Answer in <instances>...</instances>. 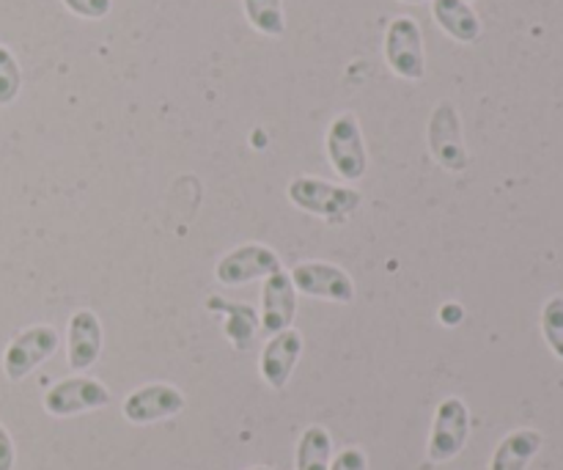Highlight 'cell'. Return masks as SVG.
<instances>
[{"instance_id":"obj_7","label":"cell","mask_w":563,"mask_h":470,"mask_svg":"<svg viewBox=\"0 0 563 470\" xmlns=\"http://www.w3.org/2000/svg\"><path fill=\"white\" fill-rule=\"evenodd\" d=\"M291 284L297 292L308 297L330 303H352L355 300V281L346 270L328 262H302L291 270Z\"/></svg>"},{"instance_id":"obj_9","label":"cell","mask_w":563,"mask_h":470,"mask_svg":"<svg viewBox=\"0 0 563 470\" xmlns=\"http://www.w3.org/2000/svg\"><path fill=\"white\" fill-rule=\"evenodd\" d=\"M185 394L179 389L168 383H152L143 385V389L132 391L130 396L124 400V418L130 424H154V422H165V418H174L185 411Z\"/></svg>"},{"instance_id":"obj_15","label":"cell","mask_w":563,"mask_h":470,"mask_svg":"<svg viewBox=\"0 0 563 470\" xmlns=\"http://www.w3.org/2000/svg\"><path fill=\"white\" fill-rule=\"evenodd\" d=\"M432 17L456 42L473 44L482 36V20H478V14L465 0H434Z\"/></svg>"},{"instance_id":"obj_20","label":"cell","mask_w":563,"mask_h":470,"mask_svg":"<svg viewBox=\"0 0 563 470\" xmlns=\"http://www.w3.org/2000/svg\"><path fill=\"white\" fill-rule=\"evenodd\" d=\"M22 88V72L16 64L14 53L5 44H0V108L14 102L20 97Z\"/></svg>"},{"instance_id":"obj_4","label":"cell","mask_w":563,"mask_h":470,"mask_svg":"<svg viewBox=\"0 0 563 470\" xmlns=\"http://www.w3.org/2000/svg\"><path fill=\"white\" fill-rule=\"evenodd\" d=\"M467 435H471V411L460 396H449L438 405L434 413L432 435H429V460L449 462L465 449Z\"/></svg>"},{"instance_id":"obj_21","label":"cell","mask_w":563,"mask_h":470,"mask_svg":"<svg viewBox=\"0 0 563 470\" xmlns=\"http://www.w3.org/2000/svg\"><path fill=\"white\" fill-rule=\"evenodd\" d=\"M64 6L82 20H102L113 9V0H64Z\"/></svg>"},{"instance_id":"obj_26","label":"cell","mask_w":563,"mask_h":470,"mask_svg":"<svg viewBox=\"0 0 563 470\" xmlns=\"http://www.w3.org/2000/svg\"><path fill=\"white\" fill-rule=\"evenodd\" d=\"M465 3H471V0H465Z\"/></svg>"},{"instance_id":"obj_2","label":"cell","mask_w":563,"mask_h":470,"mask_svg":"<svg viewBox=\"0 0 563 470\" xmlns=\"http://www.w3.org/2000/svg\"><path fill=\"white\" fill-rule=\"evenodd\" d=\"M328 157L335 174L344 176L346 182H357L366 176L368 171V154L366 143H363L361 121L355 113L335 116L333 124L328 130Z\"/></svg>"},{"instance_id":"obj_1","label":"cell","mask_w":563,"mask_h":470,"mask_svg":"<svg viewBox=\"0 0 563 470\" xmlns=\"http://www.w3.org/2000/svg\"><path fill=\"white\" fill-rule=\"evenodd\" d=\"M289 201L302 212L339 223L361 207V193L352 187L313 179V176H297L289 185Z\"/></svg>"},{"instance_id":"obj_22","label":"cell","mask_w":563,"mask_h":470,"mask_svg":"<svg viewBox=\"0 0 563 470\" xmlns=\"http://www.w3.org/2000/svg\"><path fill=\"white\" fill-rule=\"evenodd\" d=\"M330 470H368V460L361 449H344L330 460Z\"/></svg>"},{"instance_id":"obj_25","label":"cell","mask_w":563,"mask_h":470,"mask_svg":"<svg viewBox=\"0 0 563 470\" xmlns=\"http://www.w3.org/2000/svg\"><path fill=\"white\" fill-rule=\"evenodd\" d=\"M251 470H273V468H267V466H258V468H251Z\"/></svg>"},{"instance_id":"obj_13","label":"cell","mask_w":563,"mask_h":470,"mask_svg":"<svg viewBox=\"0 0 563 470\" xmlns=\"http://www.w3.org/2000/svg\"><path fill=\"white\" fill-rule=\"evenodd\" d=\"M302 356V336L297 330H280L267 341L262 352V378L267 380L269 389L280 391L289 383L297 361Z\"/></svg>"},{"instance_id":"obj_24","label":"cell","mask_w":563,"mask_h":470,"mask_svg":"<svg viewBox=\"0 0 563 470\" xmlns=\"http://www.w3.org/2000/svg\"><path fill=\"white\" fill-rule=\"evenodd\" d=\"M401 3H423V0H401Z\"/></svg>"},{"instance_id":"obj_12","label":"cell","mask_w":563,"mask_h":470,"mask_svg":"<svg viewBox=\"0 0 563 470\" xmlns=\"http://www.w3.org/2000/svg\"><path fill=\"white\" fill-rule=\"evenodd\" d=\"M66 358L71 372H86L99 361L102 352V323L93 311L80 308L69 319V341H66Z\"/></svg>"},{"instance_id":"obj_16","label":"cell","mask_w":563,"mask_h":470,"mask_svg":"<svg viewBox=\"0 0 563 470\" xmlns=\"http://www.w3.org/2000/svg\"><path fill=\"white\" fill-rule=\"evenodd\" d=\"M207 308L214 314H229V325H225V336L231 339V345L236 347V350H245V347H251L253 336H256L258 330V314L256 308L247 306V303H229L223 300V297H209L207 300Z\"/></svg>"},{"instance_id":"obj_5","label":"cell","mask_w":563,"mask_h":470,"mask_svg":"<svg viewBox=\"0 0 563 470\" xmlns=\"http://www.w3.org/2000/svg\"><path fill=\"white\" fill-rule=\"evenodd\" d=\"M60 339L58 330L49 328V325H33V328L22 330L9 347H5L3 356V372L11 383H20L25 380L33 369L42 367L47 358L55 356Z\"/></svg>"},{"instance_id":"obj_6","label":"cell","mask_w":563,"mask_h":470,"mask_svg":"<svg viewBox=\"0 0 563 470\" xmlns=\"http://www.w3.org/2000/svg\"><path fill=\"white\" fill-rule=\"evenodd\" d=\"M110 405V391L99 380L91 378H69L55 383L44 394V411L55 418L80 416V413L99 411Z\"/></svg>"},{"instance_id":"obj_3","label":"cell","mask_w":563,"mask_h":470,"mask_svg":"<svg viewBox=\"0 0 563 470\" xmlns=\"http://www.w3.org/2000/svg\"><path fill=\"white\" fill-rule=\"evenodd\" d=\"M385 61L405 80H421L427 75L423 33L412 17H396L385 31Z\"/></svg>"},{"instance_id":"obj_14","label":"cell","mask_w":563,"mask_h":470,"mask_svg":"<svg viewBox=\"0 0 563 470\" xmlns=\"http://www.w3.org/2000/svg\"><path fill=\"white\" fill-rule=\"evenodd\" d=\"M544 438L537 429H515L495 449L489 470H526L542 449Z\"/></svg>"},{"instance_id":"obj_17","label":"cell","mask_w":563,"mask_h":470,"mask_svg":"<svg viewBox=\"0 0 563 470\" xmlns=\"http://www.w3.org/2000/svg\"><path fill=\"white\" fill-rule=\"evenodd\" d=\"M333 460V438L324 427H308L297 444V470H330Z\"/></svg>"},{"instance_id":"obj_18","label":"cell","mask_w":563,"mask_h":470,"mask_svg":"<svg viewBox=\"0 0 563 470\" xmlns=\"http://www.w3.org/2000/svg\"><path fill=\"white\" fill-rule=\"evenodd\" d=\"M245 17L264 36H280L286 31L284 0H242Z\"/></svg>"},{"instance_id":"obj_23","label":"cell","mask_w":563,"mask_h":470,"mask_svg":"<svg viewBox=\"0 0 563 470\" xmlns=\"http://www.w3.org/2000/svg\"><path fill=\"white\" fill-rule=\"evenodd\" d=\"M14 440H11V435L5 433V427L0 424V470H14Z\"/></svg>"},{"instance_id":"obj_10","label":"cell","mask_w":563,"mask_h":470,"mask_svg":"<svg viewBox=\"0 0 563 470\" xmlns=\"http://www.w3.org/2000/svg\"><path fill=\"white\" fill-rule=\"evenodd\" d=\"M280 270L284 267H280V259L273 248L242 245L220 259L214 275H218L223 286H242L258 278H269V275L280 273Z\"/></svg>"},{"instance_id":"obj_11","label":"cell","mask_w":563,"mask_h":470,"mask_svg":"<svg viewBox=\"0 0 563 470\" xmlns=\"http://www.w3.org/2000/svg\"><path fill=\"white\" fill-rule=\"evenodd\" d=\"M297 317V289L291 284L289 273L269 275L262 292V328L264 334L275 336L280 330H289Z\"/></svg>"},{"instance_id":"obj_19","label":"cell","mask_w":563,"mask_h":470,"mask_svg":"<svg viewBox=\"0 0 563 470\" xmlns=\"http://www.w3.org/2000/svg\"><path fill=\"white\" fill-rule=\"evenodd\" d=\"M542 334L555 358L563 361V297L555 295L542 308Z\"/></svg>"},{"instance_id":"obj_8","label":"cell","mask_w":563,"mask_h":470,"mask_svg":"<svg viewBox=\"0 0 563 470\" xmlns=\"http://www.w3.org/2000/svg\"><path fill=\"white\" fill-rule=\"evenodd\" d=\"M429 152L445 171L460 174L467 168L471 157H467L465 141H462L460 113L451 102H440L429 119Z\"/></svg>"}]
</instances>
